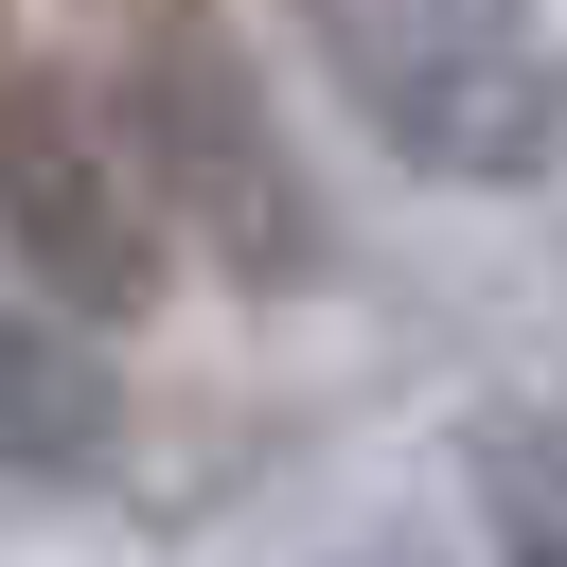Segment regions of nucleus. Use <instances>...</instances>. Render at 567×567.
Returning a JSON list of instances; mask_svg holds the SVG:
<instances>
[{
  "mask_svg": "<svg viewBox=\"0 0 567 567\" xmlns=\"http://www.w3.org/2000/svg\"><path fill=\"white\" fill-rule=\"evenodd\" d=\"M106 106H124L142 177H159V213H177V248L213 284H248V301H319L337 284V195L284 142V89H266L230 0H142L106 35Z\"/></svg>",
  "mask_w": 567,
  "mask_h": 567,
  "instance_id": "1",
  "label": "nucleus"
},
{
  "mask_svg": "<svg viewBox=\"0 0 567 567\" xmlns=\"http://www.w3.org/2000/svg\"><path fill=\"white\" fill-rule=\"evenodd\" d=\"M301 71L372 159L425 195H549L567 177V35L532 0H284Z\"/></svg>",
  "mask_w": 567,
  "mask_h": 567,
  "instance_id": "2",
  "label": "nucleus"
},
{
  "mask_svg": "<svg viewBox=\"0 0 567 567\" xmlns=\"http://www.w3.org/2000/svg\"><path fill=\"white\" fill-rule=\"evenodd\" d=\"M0 266H18L35 301H71L89 337H124V319L177 301L195 248H177V213H159L106 71H53V53L0 71Z\"/></svg>",
  "mask_w": 567,
  "mask_h": 567,
  "instance_id": "3",
  "label": "nucleus"
},
{
  "mask_svg": "<svg viewBox=\"0 0 567 567\" xmlns=\"http://www.w3.org/2000/svg\"><path fill=\"white\" fill-rule=\"evenodd\" d=\"M124 478V372L71 301L0 266V496H106Z\"/></svg>",
  "mask_w": 567,
  "mask_h": 567,
  "instance_id": "4",
  "label": "nucleus"
},
{
  "mask_svg": "<svg viewBox=\"0 0 567 567\" xmlns=\"http://www.w3.org/2000/svg\"><path fill=\"white\" fill-rule=\"evenodd\" d=\"M514 567H567V514H549V532H514Z\"/></svg>",
  "mask_w": 567,
  "mask_h": 567,
  "instance_id": "5",
  "label": "nucleus"
},
{
  "mask_svg": "<svg viewBox=\"0 0 567 567\" xmlns=\"http://www.w3.org/2000/svg\"><path fill=\"white\" fill-rule=\"evenodd\" d=\"M549 461H567V443H549Z\"/></svg>",
  "mask_w": 567,
  "mask_h": 567,
  "instance_id": "6",
  "label": "nucleus"
}]
</instances>
